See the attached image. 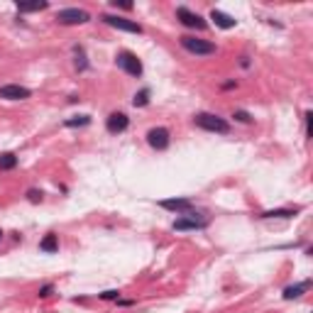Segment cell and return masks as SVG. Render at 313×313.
<instances>
[{
	"label": "cell",
	"mask_w": 313,
	"mask_h": 313,
	"mask_svg": "<svg viewBox=\"0 0 313 313\" xmlns=\"http://www.w3.org/2000/svg\"><path fill=\"white\" fill-rule=\"evenodd\" d=\"M149 103V88H142L140 93H135V98H132V105L135 108H145Z\"/></svg>",
	"instance_id": "obj_18"
},
{
	"label": "cell",
	"mask_w": 313,
	"mask_h": 313,
	"mask_svg": "<svg viewBox=\"0 0 313 313\" xmlns=\"http://www.w3.org/2000/svg\"><path fill=\"white\" fill-rule=\"evenodd\" d=\"M56 20H59L61 25H83V22H88L91 17H88L86 10H79V8H64V10L56 13Z\"/></svg>",
	"instance_id": "obj_4"
},
{
	"label": "cell",
	"mask_w": 313,
	"mask_h": 313,
	"mask_svg": "<svg viewBox=\"0 0 313 313\" xmlns=\"http://www.w3.org/2000/svg\"><path fill=\"white\" fill-rule=\"evenodd\" d=\"M0 237H3V230H0Z\"/></svg>",
	"instance_id": "obj_26"
},
{
	"label": "cell",
	"mask_w": 313,
	"mask_h": 313,
	"mask_svg": "<svg viewBox=\"0 0 313 313\" xmlns=\"http://www.w3.org/2000/svg\"><path fill=\"white\" fill-rule=\"evenodd\" d=\"M88 122H91L88 115H76V117L66 120V128H83V125H88Z\"/></svg>",
	"instance_id": "obj_19"
},
{
	"label": "cell",
	"mask_w": 313,
	"mask_h": 313,
	"mask_svg": "<svg viewBox=\"0 0 313 313\" xmlns=\"http://www.w3.org/2000/svg\"><path fill=\"white\" fill-rule=\"evenodd\" d=\"M181 47L186 51H191L196 56H208L215 51V44L213 42H206V39H196V37H189V34H183L181 37Z\"/></svg>",
	"instance_id": "obj_2"
},
{
	"label": "cell",
	"mask_w": 313,
	"mask_h": 313,
	"mask_svg": "<svg viewBox=\"0 0 313 313\" xmlns=\"http://www.w3.org/2000/svg\"><path fill=\"white\" fill-rule=\"evenodd\" d=\"M51 294V284H44L42 289H39V296H49Z\"/></svg>",
	"instance_id": "obj_25"
},
{
	"label": "cell",
	"mask_w": 313,
	"mask_h": 313,
	"mask_svg": "<svg viewBox=\"0 0 313 313\" xmlns=\"http://www.w3.org/2000/svg\"><path fill=\"white\" fill-rule=\"evenodd\" d=\"M208 225L206 218H198L196 213H186L183 218L174 220V230H203Z\"/></svg>",
	"instance_id": "obj_7"
},
{
	"label": "cell",
	"mask_w": 313,
	"mask_h": 313,
	"mask_svg": "<svg viewBox=\"0 0 313 313\" xmlns=\"http://www.w3.org/2000/svg\"><path fill=\"white\" fill-rule=\"evenodd\" d=\"M117 296H120L117 291H103V294H100V298H105V301H113V298H117Z\"/></svg>",
	"instance_id": "obj_24"
},
{
	"label": "cell",
	"mask_w": 313,
	"mask_h": 313,
	"mask_svg": "<svg viewBox=\"0 0 313 313\" xmlns=\"http://www.w3.org/2000/svg\"><path fill=\"white\" fill-rule=\"evenodd\" d=\"M169 142H171V137H169V130L166 128H152L149 132H147V145L152 147V149H166L169 147Z\"/></svg>",
	"instance_id": "obj_8"
},
{
	"label": "cell",
	"mask_w": 313,
	"mask_h": 313,
	"mask_svg": "<svg viewBox=\"0 0 313 313\" xmlns=\"http://www.w3.org/2000/svg\"><path fill=\"white\" fill-rule=\"evenodd\" d=\"M27 198H30L32 203H37V201H42V191H34V189H32V191H27Z\"/></svg>",
	"instance_id": "obj_22"
},
{
	"label": "cell",
	"mask_w": 313,
	"mask_h": 313,
	"mask_svg": "<svg viewBox=\"0 0 313 313\" xmlns=\"http://www.w3.org/2000/svg\"><path fill=\"white\" fill-rule=\"evenodd\" d=\"M39 249H42V252H56V249H59V240H56V235H54V232L44 235V240L39 242Z\"/></svg>",
	"instance_id": "obj_14"
},
{
	"label": "cell",
	"mask_w": 313,
	"mask_h": 313,
	"mask_svg": "<svg viewBox=\"0 0 313 313\" xmlns=\"http://www.w3.org/2000/svg\"><path fill=\"white\" fill-rule=\"evenodd\" d=\"M100 20L108 22L110 27H115V30H122V32H132V34H140L142 32V25H137V22H132L128 17H120V15H103Z\"/></svg>",
	"instance_id": "obj_6"
},
{
	"label": "cell",
	"mask_w": 313,
	"mask_h": 313,
	"mask_svg": "<svg viewBox=\"0 0 313 313\" xmlns=\"http://www.w3.org/2000/svg\"><path fill=\"white\" fill-rule=\"evenodd\" d=\"M176 17L181 20V25H186V27H191V30H206L208 27V22L198 15V13H191L189 8H176Z\"/></svg>",
	"instance_id": "obj_5"
},
{
	"label": "cell",
	"mask_w": 313,
	"mask_h": 313,
	"mask_svg": "<svg viewBox=\"0 0 313 313\" xmlns=\"http://www.w3.org/2000/svg\"><path fill=\"white\" fill-rule=\"evenodd\" d=\"M211 20L220 27V30H232L235 25H237V20L235 17H230V15H225V13H220V10H211Z\"/></svg>",
	"instance_id": "obj_12"
},
{
	"label": "cell",
	"mask_w": 313,
	"mask_h": 313,
	"mask_svg": "<svg viewBox=\"0 0 313 313\" xmlns=\"http://www.w3.org/2000/svg\"><path fill=\"white\" fill-rule=\"evenodd\" d=\"M15 166H17V157H15L13 152L0 154V169H3V171H10V169H15Z\"/></svg>",
	"instance_id": "obj_17"
},
{
	"label": "cell",
	"mask_w": 313,
	"mask_h": 313,
	"mask_svg": "<svg viewBox=\"0 0 313 313\" xmlns=\"http://www.w3.org/2000/svg\"><path fill=\"white\" fill-rule=\"evenodd\" d=\"M30 88L25 86H17V83H8V86H0V98H5V100H25L30 98Z\"/></svg>",
	"instance_id": "obj_10"
},
{
	"label": "cell",
	"mask_w": 313,
	"mask_h": 313,
	"mask_svg": "<svg viewBox=\"0 0 313 313\" xmlns=\"http://www.w3.org/2000/svg\"><path fill=\"white\" fill-rule=\"evenodd\" d=\"M194 122L198 125L201 130H208V132H218V135H228L230 132V122L213 115V113H198L194 117Z\"/></svg>",
	"instance_id": "obj_1"
},
{
	"label": "cell",
	"mask_w": 313,
	"mask_h": 313,
	"mask_svg": "<svg viewBox=\"0 0 313 313\" xmlns=\"http://www.w3.org/2000/svg\"><path fill=\"white\" fill-rule=\"evenodd\" d=\"M298 208H277V211H264L262 218H294Z\"/></svg>",
	"instance_id": "obj_15"
},
{
	"label": "cell",
	"mask_w": 313,
	"mask_h": 313,
	"mask_svg": "<svg viewBox=\"0 0 313 313\" xmlns=\"http://www.w3.org/2000/svg\"><path fill=\"white\" fill-rule=\"evenodd\" d=\"M311 289V279H303L301 284H294V286H286L284 289V298L286 301H291V298H298L303 291H308Z\"/></svg>",
	"instance_id": "obj_13"
},
{
	"label": "cell",
	"mask_w": 313,
	"mask_h": 313,
	"mask_svg": "<svg viewBox=\"0 0 313 313\" xmlns=\"http://www.w3.org/2000/svg\"><path fill=\"white\" fill-rule=\"evenodd\" d=\"M47 8H49L47 0H37V3H20L17 5L20 13H37V10H47Z\"/></svg>",
	"instance_id": "obj_16"
},
{
	"label": "cell",
	"mask_w": 313,
	"mask_h": 313,
	"mask_svg": "<svg viewBox=\"0 0 313 313\" xmlns=\"http://www.w3.org/2000/svg\"><path fill=\"white\" fill-rule=\"evenodd\" d=\"M113 8H120V10H132V3H117V0H113Z\"/></svg>",
	"instance_id": "obj_23"
},
{
	"label": "cell",
	"mask_w": 313,
	"mask_h": 313,
	"mask_svg": "<svg viewBox=\"0 0 313 313\" xmlns=\"http://www.w3.org/2000/svg\"><path fill=\"white\" fill-rule=\"evenodd\" d=\"M115 64L125 71V74H130V76H142V61L132 54V51H120L115 56Z\"/></svg>",
	"instance_id": "obj_3"
},
{
	"label": "cell",
	"mask_w": 313,
	"mask_h": 313,
	"mask_svg": "<svg viewBox=\"0 0 313 313\" xmlns=\"http://www.w3.org/2000/svg\"><path fill=\"white\" fill-rule=\"evenodd\" d=\"M128 125H130V117L125 115V113H110L108 120H105V128H108V132H113V135L125 132V130H128Z\"/></svg>",
	"instance_id": "obj_9"
},
{
	"label": "cell",
	"mask_w": 313,
	"mask_h": 313,
	"mask_svg": "<svg viewBox=\"0 0 313 313\" xmlns=\"http://www.w3.org/2000/svg\"><path fill=\"white\" fill-rule=\"evenodd\" d=\"M159 206H162V208H166V211L181 213V215L191 213V208H194V203H191L189 198H164V201H159Z\"/></svg>",
	"instance_id": "obj_11"
},
{
	"label": "cell",
	"mask_w": 313,
	"mask_h": 313,
	"mask_svg": "<svg viewBox=\"0 0 313 313\" xmlns=\"http://www.w3.org/2000/svg\"><path fill=\"white\" fill-rule=\"evenodd\" d=\"M235 120H240V122H252V117H249V113H245V110H235V115H232Z\"/></svg>",
	"instance_id": "obj_21"
},
{
	"label": "cell",
	"mask_w": 313,
	"mask_h": 313,
	"mask_svg": "<svg viewBox=\"0 0 313 313\" xmlns=\"http://www.w3.org/2000/svg\"><path fill=\"white\" fill-rule=\"evenodd\" d=\"M76 66H79V71L88 69V64H86V56H83V49H81V47H76Z\"/></svg>",
	"instance_id": "obj_20"
}]
</instances>
